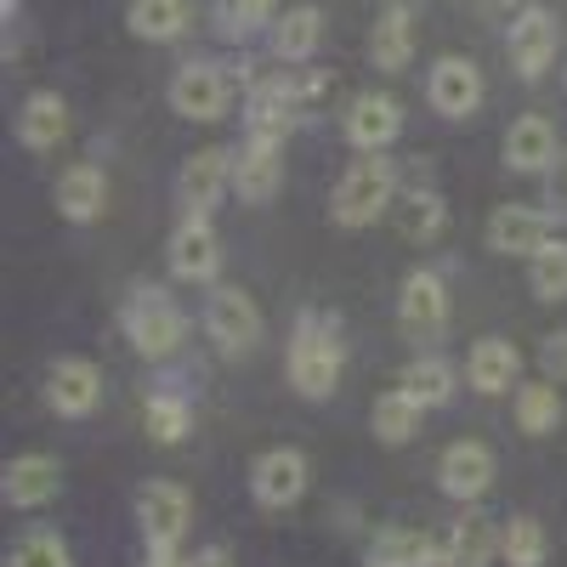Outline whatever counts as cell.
<instances>
[{
  "label": "cell",
  "instance_id": "5b68a950",
  "mask_svg": "<svg viewBox=\"0 0 567 567\" xmlns=\"http://www.w3.org/2000/svg\"><path fill=\"white\" fill-rule=\"evenodd\" d=\"M136 528H142V545L148 550H182L187 528H194V494L171 477L142 483L136 488Z\"/></svg>",
  "mask_w": 567,
  "mask_h": 567
},
{
  "label": "cell",
  "instance_id": "ba28073f",
  "mask_svg": "<svg viewBox=\"0 0 567 567\" xmlns=\"http://www.w3.org/2000/svg\"><path fill=\"white\" fill-rule=\"evenodd\" d=\"M499 477V460L483 437H454L443 454H437V488L460 505H477Z\"/></svg>",
  "mask_w": 567,
  "mask_h": 567
},
{
  "label": "cell",
  "instance_id": "83f0119b",
  "mask_svg": "<svg viewBox=\"0 0 567 567\" xmlns=\"http://www.w3.org/2000/svg\"><path fill=\"white\" fill-rule=\"evenodd\" d=\"M318 45H323V12L312 0H301V7H290L272 23V58L278 63H312Z\"/></svg>",
  "mask_w": 567,
  "mask_h": 567
},
{
  "label": "cell",
  "instance_id": "d590c367",
  "mask_svg": "<svg viewBox=\"0 0 567 567\" xmlns=\"http://www.w3.org/2000/svg\"><path fill=\"white\" fill-rule=\"evenodd\" d=\"M7 567H74V550L58 528H29L12 550H7Z\"/></svg>",
  "mask_w": 567,
  "mask_h": 567
},
{
  "label": "cell",
  "instance_id": "484cf974",
  "mask_svg": "<svg viewBox=\"0 0 567 567\" xmlns=\"http://www.w3.org/2000/svg\"><path fill=\"white\" fill-rule=\"evenodd\" d=\"M420 420H425V403H420L414 392L392 386V392L374 398V409H369V432H374V443L403 449V443H414V437H420Z\"/></svg>",
  "mask_w": 567,
  "mask_h": 567
},
{
  "label": "cell",
  "instance_id": "74e56055",
  "mask_svg": "<svg viewBox=\"0 0 567 567\" xmlns=\"http://www.w3.org/2000/svg\"><path fill=\"white\" fill-rule=\"evenodd\" d=\"M539 369H545V381H567V329H556V336H545L539 347Z\"/></svg>",
  "mask_w": 567,
  "mask_h": 567
},
{
  "label": "cell",
  "instance_id": "836d02e7",
  "mask_svg": "<svg viewBox=\"0 0 567 567\" xmlns=\"http://www.w3.org/2000/svg\"><path fill=\"white\" fill-rule=\"evenodd\" d=\"M142 425H148V443L176 449L187 437V425H194V409H187L176 392H154L148 403H142Z\"/></svg>",
  "mask_w": 567,
  "mask_h": 567
},
{
  "label": "cell",
  "instance_id": "5bb4252c",
  "mask_svg": "<svg viewBox=\"0 0 567 567\" xmlns=\"http://www.w3.org/2000/svg\"><path fill=\"white\" fill-rule=\"evenodd\" d=\"M63 494V460L58 454H18L0 465V499L12 511H40Z\"/></svg>",
  "mask_w": 567,
  "mask_h": 567
},
{
  "label": "cell",
  "instance_id": "f35d334b",
  "mask_svg": "<svg viewBox=\"0 0 567 567\" xmlns=\"http://www.w3.org/2000/svg\"><path fill=\"white\" fill-rule=\"evenodd\" d=\"M187 561H194V567H239V561H233V550H227V545H205V550H194Z\"/></svg>",
  "mask_w": 567,
  "mask_h": 567
},
{
  "label": "cell",
  "instance_id": "2e32d148",
  "mask_svg": "<svg viewBox=\"0 0 567 567\" xmlns=\"http://www.w3.org/2000/svg\"><path fill=\"white\" fill-rule=\"evenodd\" d=\"M556 45H561V23L550 7H534L511 23L505 34V52H511V69L516 80H545V69L556 63Z\"/></svg>",
  "mask_w": 567,
  "mask_h": 567
},
{
  "label": "cell",
  "instance_id": "9a60e30c",
  "mask_svg": "<svg viewBox=\"0 0 567 567\" xmlns=\"http://www.w3.org/2000/svg\"><path fill=\"white\" fill-rule=\"evenodd\" d=\"M301 120V91H296V74L284 69L278 80H256L250 85V109H245V131L256 142H284Z\"/></svg>",
  "mask_w": 567,
  "mask_h": 567
},
{
  "label": "cell",
  "instance_id": "8d00e7d4",
  "mask_svg": "<svg viewBox=\"0 0 567 567\" xmlns=\"http://www.w3.org/2000/svg\"><path fill=\"white\" fill-rule=\"evenodd\" d=\"M528 290L539 301H567V239H550L534 261H528Z\"/></svg>",
  "mask_w": 567,
  "mask_h": 567
},
{
  "label": "cell",
  "instance_id": "e575fe53",
  "mask_svg": "<svg viewBox=\"0 0 567 567\" xmlns=\"http://www.w3.org/2000/svg\"><path fill=\"white\" fill-rule=\"evenodd\" d=\"M272 7H278V0H210V18H216L221 40H250L267 23H278Z\"/></svg>",
  "mask_w": 567,
  "mask_h": 567
},
{
  "label": "cell",
  "instance_id": "8992f818",
  "mask_svg": "<svg viewBox=\"0 0 567 567\" xmlns=\"http://www.w3.org/2000/svg\"><path fill=\"white\" fill-rule=\"evenodd\" d=\"M165 97H171V114L194 120V125H216V120L227 114V103H233V80H227V69L210 63V58H187V63L171 74Z\"/></svg>",
  "mask_w": 567,
  "mask_h": 567
},
{
  "label": "cell",
  "instance_id": "b9f144b4",
  "mask_svg": "<svg viewBox=\"0 0 567 567\" xmlns=\"http://www.w3.org/2000/svg\"><path fill=\"white\" fill-rule=\"evenodd\" d=\"M556 187H561V199H567V159L556 165Z\"/></svg>",
  "mask_w": 567,
  "mask_h": 567
},
{
  "label": "cell",
  "instance_id": "52a82bcc",
  "mask_svg": "<svg viewBox=\"0 0 567 567\" xmlns=\"http://www.w3.org/2000/svg\"><path fill=\"white\" fill-rule=\"evenodd\" d=\"M307 488H312V460H307L301 449L278 443V449H261V454H256V465H250V494H256V505L290 511V505L307 499Z\"/></svg>",
  "mask_w": 567,
  "mask_h": 567
},
{
  "label": "cell",
  "instance_id": "1f68e13d",
  "mask_svg": "<svg viewBox=\"0 0 567 567\" xmlns=\"http://www.w3.org/2000/svg\"><path fill=\"white\" fill-rule=\"evenodd\" d=\"M511 414H516V432L528 437H550L561 425V386L556 381H528L511 392Z\"/></svg>",
  "mask_w": 567,
  "mask_h": 567
},
{
  "label": "cell",
  "instance_id": "7402d4cb",
  "mask_svg": "<svg viewBox=\"0 0 567 567\" xmlns=\"http://www.w3.org/2000/svg\"><path fill=\"white\" fill-rule=\"evenodd\" d=\"M52 205H58V216L74 221V227L97 221V216L109 210V176H103V165L74 159V165L58 176V187H52Z\"/></svg>",
  "mask_w": 567,
  "mask_h": 567
},
{
  "label": "cell",
  "instance_id": "d4e9b609",
  "mask_svg": "<svg viewBox=\"0 0 567 567\" xmlns=\"http://www.w3.org/2000/svg\"><path fill=\"white\" fill-rule=\"evenodd\" d=\"M369 63L381 74H403L414 63V12L409 7H386L369 29Z\"/></svg>",
  "mask_w": 567,
  "mask_h": 567
},
{
  "label": "cell",
  "instance_id": "6da1fadb",
  "mask_svg": "<svg viewBox=\"0 0 567 567\" xmlns=\"http://www.w3.org/2000/svg\"><path fill=\"white\" fill-rule=\"evenodd\" d=\"M284 369H290V386L307 403H329V398H336L341 374H347V347L336 336V323L318 318V312H301L296 336H290V352H284Z\"/></svg>",
  "mask_w": 567,
  "mask_h": 567
},
{
  "label": "cell",
  "instance_id": "f1b7e54d",
  "mask_svg": "<svg viewBox=\"0 0 567 567\" xmlns=\"http://www.w3.org/2000/svg\"><path fill=\"white\" fill-rule=\"evenodd\" d=\"M443 545L420 528H381L369 539V567H437Z\"/></svg>",
  "mask_w": 567,
  "mask_h": 567
},
{
  "label": "cell",
  "instance_id": "4dcf8cb0",
  "mask_svg": "<svg viewBox=\"0 0 567 567\" xmlns=\"http://www.w3.org/2000/svg\"><path fill=\"white\" fill-rule=\"evenodd\" d=\"M398 386L414 392L425 409H443V403H454V392H460V369H454L449 358H437V352H420V358L403 363Z\"/></svg>",
  "mask_w": 567,
  "mask_h": 567
},
{
  "label": "cell",
  "instance_id": "603a6c76",
  "mask_svg": "<svg viewBox=\"0 0 567 567\" xmlns=\"http://www.w3.org/2000/svg\"><path fill=\"white\" fill-rule=\"evenodd\" d=\"M437 545H443L437 567H494L499 561V528L483 511H465L460 523H449V534Z\"/></svg>",
  "mask_w": 567,
  "mask_h": 567
},
{
  "label": "cell",
  "instance_id": "ac0fdd59",
  "mask_svg": "<svg viewBox=\"0 0 567 567\" xmlns=\"http://www.w3.org/2000/svg\"><path fill=\"white\" fill-rule=\"evenodd\" d=\"M483 239H488L494 256H523V261H534V256L556 239V227H550V216L534 210V205H499V210L488 216V227H483Z\"/></svg>",
  "mask_w": 567,
  "mask_h": 567
},
{
  "label": "cell",
  "instance_id": "44dd1931",
  "mask_svg": "<svg viewBox=\"0 0 567 567\" xmlns=\"http://www.w3.org/2000/svg\"><path fill=\"white\" fill-rule=\"evenodd\" d=\"M465 386L483 392V398H505L511 386H523V352L505 336H483L465 352Z\"/></svg>",
  "mask_w": 567,
  "mask_h": 567
},
{
  "label": "cell",
  "instance_id": "ab89813d",
  "mask_svg": "<svg viewBox=\"0 0 567 567\" xmlns=\"http://www.w3.org/2000/svg\"><path fill=\"white\" fill-rule=\"evenodd\" d=\"M534 7H539V0H488V12L494 18H511V23L523 18V12H534Z\"/></svg>",
  "mask_w": 567,
  "mask_h": 567
},
{
  "label": "cell",
  "instance_id": "ffe728a7",
  "mask_svg": "<svg viewBox=\"0 0 567 567\" xmlns=\"http://www.w3.org/2000/svg\"><path fill=\"white\" fill-rule=\"evenodd\" d=\"M278 187H284V142L245 136V148H233V194L245 205H267Z\"/></svg>",
  "mask_w": 567,
  "mask_h": 567
},
{
  "label": "cell",
  "instance_id": "d6986e66",
  "mask_svg": "<svg viewBox=\"0 0 567 567\" xmlns=\"http://www.w3.org/2000/svg\"><path fill=\"white\" fill-rule=\"evenodd\" d=\"M505 165L516 176H550L561 165V136L545 114H523L505 131Z\"/></svg>",
  "mask_w": 567,
  "mask_h": 567
},
{
  "label": "cell",
  "instance_id": "7c38bea8",
  "mask_svg": "<svg viewBox=\"0 0 567 567\" xmlns=\"http://www.w3.org/2000/svg\"><path fill=\"white\" fill-rule=\"evenodd\" d=\"M45 409H52L58 420H85L103 409V369L91 358H58L52 369H45Z\"/></svg>",
  "mask_w": 567,
  "mask_h": 567
},
{
  "label": "cell",
  "instance_id": "f546056e",
  "mask_svg": "<svg viewBox=\"0 0 567 567\" xmlns=\"http://www.w3.org/2000/svg\"><path fill=\"white\" fill-rule=\"evenodd\" d=\"M392 216H398V233L414 239V245L443 239V227H449V205H443L437 187H409V194H398Z\"/></svg>",
  "mask_w": 567,
  "mask_h": 567
},
{
  "label": "cell",
  "instance_id": "cb8c5ba5",
  "mask_svg": "<svg viewBox=\"0 0 567 567\" xmlns=\"http://www.w3.org/2000/svg\"><path fill=\"white\" fill-rule=\"evenodd\" d=\"M63 136H69V103L58 91H29L18 109V142L29 154H52Z\"/></svg>",
  "mask_w": 567,
  "mask_h": 567
},
{
  "label": "cell",
  "instance_id": "60d3db41",
  "mask_svg": "<svg viewBox=\"0 0 567 567\" xmlns=\"http://www.w3.org/2000/svg\"><path fill=\"white\" fill-rule=\"evenodd\" d=\"M148 567H194L182 550H148Z\"/></svg>",
  "mask_w": 567,
  "mask_h": 567
},
{
  "label": "cell",
  "instance_id": "30bf717a",
  "mask_svg": "<svg viewBox=\"0 0 567 567\" xmlns=\"http://www.w3.org/2000/svg\"><path fill=\"white\" fill-rule=\"evenodd\" d=\"M398 323L409 341H432L449 329V284L437 267H414L398 284Z\"/></svg>",
  "mask_w": 567,
  "mask_h": 567
},
{
  "label": "cell",
  "instance_id": "4316f807",
  "mask_svg": "<svg viewBox=\"0 0 567 567\" xmlns=\"http://www.w3.org/2000/svg\"><path fill=\"white\" fill-rule=\"evenodd\" d=\"M194 23V7L187 0H125V29L148 45H171L187 34Z\"/></svg>",
  "mask_w": 567,
  "mask_h": 567
},
{
  "label": "cell",
  "instance_id": "7a4b0ae2",
  "mask_svg": "<svg viewBox=\"0 0 567 567\" xmlns=\"http://www.w3.org/2000/svg\"><path fill=\"white\" fill-rule=\"evenodd\" d=\"M392 205H398V165L381 154H363L341 171L336 194H329V221L358 233V227H374Z\"/></svg>",
  "mask_w": 567,
  "mask_h": 567
},
{
  "label": "cell",
  "instance_id": "8fae6325",
  "mask_svg": "<svg viewBox=\"0 0 567 567\" xmlns=\"http://www.w3.org/2000/svg\"><path fill=\"white\" fill-rule=\"evenodd\" d=\"M483 97H488L483 69L471 58H460V52L437 58L432 74H425V103H432V114H443V120H471L483 109Z\"/></svg>",
  "mask_w": 567,
  "mask_h": 567
},
{
  "label": "cell",
  "instance_id": "3957f363",
  "mask_svg": "<svg viewBox=\"0 0 567 567\" xmlns=\"http://www.w3.org/2000/svg\"><path fill=\"white\" fill-rule=\"evenodd\" d=\"M120 329H125V341L136 347V358H148V363H171L187 341V312L159 290V284H136L131 301L120 307Z\"/></svg>",
  "mask_w": 567,
  "mask_h": 567
},
{
  "label": "cell",
  "instance_id": "9c48e42d",
  "mask_svg": "<svg viewBox=\"0 0 567 567\" xmlns=\"http://www.w3.org/2000/svg\"><path fill=\"white\" fill-rule=\"evenodd\" d=\"M233 194V148H194L176 171V205L182 216H210Z\"/></svg>",
  "mask_w": 567,
  "mask_h": 567
},
{
  "label": "cell",
  "instance_id": "e0dca14e",
  "mask_svg": "<svg viewBox=\"0 0 567 567\" xmlns=\"http://www.w3.org/2000/svg\"><path fill=\"white\" fill-rule=\"evenodd\" d=\"M341 131H347V142L358 154H386L403 136V103L386 97V91H363V97H352Z\"/></svg>",
  "mask_w": 567,
  "mask_h": 567
},
{
  "label": "cell",
  "instance_id": "7bdbcfd3",
  "mask_svg": "<svg viewBox=\"0 0 567 567\" xmlns=\"http://www.w3.org/2000/svg\"><path fill=\"white\" fill-rule=\"evenodd\" d=\"M561 80H567V69H561Z\"/></svg>",
  "mask_w": 567,
  "mask_h": 567
},
{
  "label": "cell",
  "instance_id": "d6a6232c",
  "mask_svg": "<svg viewBox=\"0 0 567 567\" xmlns=\"http://www.w3.org/2000/svg\"><path fill=\"white\" fill-rule=\"evenodd\" d=\"M545 556H550V534H545L539 516H528V511L505 516L499 523V561L505 567H545Z\"/></svg>",
  "mask_w": 567,
  "mask_h": 567
},
{
  "label": "cell",
  "instance_id": "277c9868",
  "mask_svg": "<svg viewBox=\"0 0 567 567\" xmlns=\"http://www.w3.org/2000/svg\"><path fill=\"white\" fill-rule=\"evenodd\" d=\"M205 336L216 341L221 358H250L267 336V318H261L256 296L239 290V284H216L205 296Z\"/></svg>",
  "mask_w": 567,
  "mask_h": 567
},
{
  "label": "cell",
  "instance_id": "4fadbf2b",
  "mask_svg": "<svg viewBox=\"0 0 567 567\" xmlns=\"http://www.w3.org/2000/svg\"><path fill=\"white\" fill-rule=\"evenodd\" d=\"M165 261H171V278H182V284H216L221 233L210 227V216H182L171 245H165Z\"/></svg>",
  "mask_w": 567,
  "mask_h": 567
}]
</instances>
